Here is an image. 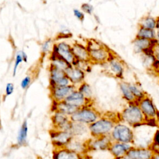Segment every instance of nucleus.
<instances>
[{
  "label": "nucleus",
  "instance_id": "obj_1",
  "mask_svg": "<svg viewBox=\"0 0 159 159\" xmlns=\"http://www.w3.org/2000/svg\"><path fill=\"white\" fill-rule=\"evenodd\" d=\"M119 116L121 120L132 126L147 122L137 104H130L122 111Z\"/></svg>",
  "mask_w": 159,
  "mask_h": 159
},
{
  "label": "nucleus",
  "instance_id": "obj_2",
  "mask_svg": "<svg viewBox=\"0 0 159 159\" xmlns=\"http://www.w3.org/2000/svg\"><path fill=\"white\" fill-rule=\"evenodd\" d=\"M89 55L90 61L98 63H106L112 56L111 52L102 45L96 41H91L86 47Z\"/></svg>",
  "mask_w": 159,
  "mask_h": 159
},
{
  "label": "nucleus",
  "instance_id": "obj_3",
  "mask_svg": "<svg viewBox=\"0 0 159 159\" xmlns=\"http://www.w3.org/2000/svg\"><path fill=\"white\" fill-rule=\"evenodd\" d=\"M101 117V114L96 109L87 106L79 109L70 116V119L73 122L90 125Z\"/></svg>",
  "mask_w": 159,
  "mask_h": 159
},
{
  "label": "nucleus",
  "instance_id": "obj_4",
  "mask_svg": "<svg viewBox=\"0 0 159 159\" xmlns=\"http://www.w3.org/2000/svg\"><path fill=\"white\" fill-rule=\"evenodd\" d=\"M116 122L110 117H101L89 125L88 129L93 136L102 137L111 132Z\"/></svg>",
  "mask_w": 159,
  "mask_h": 159
},
{
  "label": "nucleus",
  "instance_id": "obj_5",
  "mask_svg": "<svg viewBox=\"0 0 159 159\" xmlns=\"http://www.w3.org/2000/svg\"><path fill=\"white\" fill-rule=\"evenodd\" d=\"M111 136L117 142L127 143L132 142L134 139L132 130L127 125L117 123L111 131Z\"/></svg>",
  "mask_w": 159,
  "mask_h": 159
},
{
  "label": "nucleus",
  "instance_id": "obj_6",
  "mask_svg": "<svg viewBox=\"0 0 159 159\" xmlns=\"http://www.w3.org/2000/svg\"><path fill=\"white\" fill-rule=\"evenodd\" d=\"M138 106L143 114L147 122L155 120L158 115V111L155 108L152 100L147 96L142 98Z\"/></svg>",
  "mask_w": 159,
  "mask_h": 159
},
{
  "label": "nucleus",
  "instance_id": "obj_7",
  "mask_svg": "<svg viewBox=\"0 0 159 159\" xmlns=\"http://www.w3.org/2000/svg\"><path fill=\"white\" fill-rule=\"evenodd\" d=\"M54 52L71 65L76 60L72 52L71 47L65 42H60L57 46H55Z\"/></svg>",
  "mask_w": 159,
  "mask_h": 159
},
{
  "label": "nucleus",
  "instance_id": "obj_8",
  "mask_svg": "<svg viewBox=\"0 0 159 159\" xmlns=\"http://www.w3.org/2000/svg\"><path fill=\"white\" fill-rule=\"evenodd\" d=\"M63 101L80 109L84 107L89 106V104L91 100L86 99L78 91L75 90L66 97Z\"/></svg>",
  "mask_w": 159,
  "mask_h": 159
},
{
  "label": "nucleus",
  "instance_id": "obj_9",
  "mask_svg": "<svg viewBox=\"0 0 159 159\" xmlns=\"http://www.w3.org/2000/svg\"><path fill=\"white\" fill-rule=\"evenodd\" d=\"M155 40L156 39L150 40L135 37L132 42L134 45V50L136 53H145L148 50L152 48L158 43V41L153 43Z\"/></svg>",
  "mask_w": 159,
  "mask_h": 159
},
{
  "label": "nucleus",
  "instance_id": "obj_10",
  "mask_svg": "<svg viewBox=\"0 0 159 159\" xmlns=\"http://www.w3.org/2000/svg\"><path fill=\"white\" fill-rule=\"evenodd\" d=\"M75 91V85L67 86H55L53 89V96L55 100L58 102L63 101L72 92Z\"/></svg>",
  "mask_w": 159,
  "mask_h": 159
},
{
  "label": "nucleus",
  "instance_id": "obj_11",
  "mask_svg": "<svg viewBox=\"0 0 159 159\" xmlns=\"http://www.w3.org/2000/svg\"><path fill=\"white\" fill-rule=\"evenodd\" d=\"M106 63L108 65V69L112 75L117 78L122 77L124 72V65L122 60L112 55Z\"/></svg>",
  "mask_w": 159,
  "mask_h": 159
},
{
  "label": "nucleus",
  "instance_id": "obj_12",
  "mask_svg": "<svg viewBox=\"0 0 159 159\" xmlns=\"http://www.w3.org/2000/svg\"><path fill=\"white\" fill-rule=\"evenodd\" d=\"M71 50L76 60L91 63L89 52L86 47L80 43H76L71 47Z\"/></svg>",
  "mask_w": 159,
  "mask_h": 159
},
{
  "label": "nucleus",
  "instance_id": "obj_13",
  "mask_svg": "<svg viewBox=\"0 0 159 159\" xmlns=\"http://www.w3.org/2000/svg\"><path fill=\"white\" fill-rule=\"evenodd\" d=\"M66 75L68 77L72 83L75 85L76 83H82L84 79V72L76 67L71 66L65 71Z\"/></svg>",
  "mask_w": 159,
  "mask_h": 159
},
{
  "label": "nucleus",
  "instance_id": "obj_14",
  "mask_svg": "<svg viewBox=\"0 0 159 159\" xmlns=\"http://www.w3.org/2000/svg\"><path fill=\"white\" fill-rule=\"evenodd\" d=\"M72 134L68 131H58L53 133L52 135L55 144L57 145H63L68 144L72 139Z\"/></svg>",
  "mask_w": 159,
  "mask_h": 159
},
{
  "label": "nucleus",
  "instance_id": "obj_15",
  "mask_svg": "<svg viewBox=\"0 0 159 159\" xmlns=\"http://www.w3.org/2000/svg\"><path fill=\"white\" fill-rule=\"evenodd\" d=\"M150 151L145 149H137L128 151L124 159H150Z\"/></svg>",
  "mask_w": 159,
  "mask_h": 159
},
{
  "label": "nucleus",
  "instance_id": "obj_16",
  "mask_svg": "<svg viewBox=\"0 0 159 159\" xmlns=\"http://www.w3.org/2000/svg\"><path fill=\"white\" fill-rule=\"evenodd\" d=\"M119 86H120V91L122 93L123 97L126 101H127L129 103H130V104H136L137 102V104H139L138 100L134 96L133 93H132V91L129 88V83L125 82H121L119 84Z\"/></svg>",
  "mask_w": 159,
  "mask_h": 159
},
{
  "label": "nucleus",
  "instance_id": "obj_17",
  "mask_svg": "<svg viewBox=\"0 0 159 159\" xmlns=\"http://www.w3.org/2000/svg\"><path fill=\"white\" fill-rule=\"evenodd\" d=\"M57 109L58 112H60L68 116H70L75 112H76L80 108L72 106L65 101L58 102L57 104Z\"/></svg>",
  "mask_w": 159,
  "mask_h": 159
},
{
  "label": "nucleus",
  "instance_id": "obj_18",
  "mask_svg": "<svg viewBox=\"0 0 159 159\" xmlns=\"http://www.w3.org/2000/svg\"><path fill=\"white\" fill-rule=\"evenodd\" d=\"M130 146L127 143L117 142L111 145V152L116 157H120L124 153L129 151Z\"/></svg>",
  "mask_w": 159,
  "mask_h": 159
},
{
  "label": "nucleus",
  "instance_id": "obj_19",
  "mask_svg": "<svg viewBox=\"0 0 159 159\" xmlns=\"http://www.w3.org/2000/svg\"><path fill=\"white\" fill-rule=\"evenodd\" d=\"M91 147L96 150H104L107 148L110 144V140L107 135L99 137L96 140L91 142Z\"/></svg>",
  "mask_w": 159,
  "mask_h": 159
},
{
  "label": "nucleus",
  "instance_id": "obj_20",
  "mask_svg": "<svg viewBox=\"0 0 159 159\" xmlns=\"http://www.w3.org/2000/svg\"><path fill=\"white\" fill-rule=\"evenodd\" d=\"M139 27L155 30L156 29V19L151 16L143 17L139 22Z\"/></svg>",
  "mask_w": 159,
  "mask_h": 159
},
{
  "label": "nucleus",
  "instance_id": "obj_21",
  "mask_svg": "<svg viewBox=\"0 0 159 159\" xmlns=\"http://www.w3.org/2000/svg\"><path fill=\"white\" fill-rule=\"evenodd\" d=\"M136 37L145 39L150 40L156 39L155 30L152 29H148L139 27Z\"/></svg>",
  "mask_w": 159,
  "mask_h": 159
},
{
  "label": "nucleus",
  "instance_id": "obj_22",
  "mask_svg": "<svg viewBox=\"0 0 159 159\" xmlns=\"http://www.w3.org/2000/svg\"><path fill=\"white\" fill-rule=\"evenodd\" d=\"M27 131H28L27 122V120H24L19 130L17 137V143L19 145H22L25 143L27 137Z\"/></svg>",
  "mask_w": 159,
  "mask_h": 159
},
{
  "label": "nucleus",
  "instance_id": "obj_23",
  "mask_svg": "<svg viewBox=\"0 0 159 159\" xmlns=\"http://www.w3.org/2000/svg\"><path fill=\"white\" fill-rule=\"evenodd\" d=\"M86 129L87 126L86 124L71 122L69 132L72 134V135H81L84 133L86 131Z\"/></svg>",
  "mask_w": 159,
  "mask_h": 159
},
{
  "label": "nucleus",
  "instance_id": "obj_24",
  "mask_svg": "<svg viewBox=\"0 0 159 159\" xmlns=\"http://www.w3.org/2000/svg\"><path fill=\"white\" fill-rule=\"evenodd\" d=\"M55 159H79L76 152L70 150H63L57 153Z\"/></svg>",
  "mask_w": 159,
  "mask_h": 159
},
{
  "label": "nucleus",
  "instance_id": "obj_25",
  "mask_svg": "<svg viewBox=\"0 0 159 159\" xmlns=\"http://www.w3.org/2000/svg\"><path fill=\"white\" fill-rule=\"evenodd\" d=\"M65 76L66 73L64 71L52 66V68H51V81L53 83V86L56 82Z\"/></svg>",
  "mask_w": 159,
  "mask_h": 159
},
{
  "label": "nucleus",
  "instance_id": "obj_26",
  "mask_svg": "<svg viewBox=\"0 0 159 159\" xmlns=\"http://www.w3.org/2000/svg\"><path fill=\"white\" fill-rule=\"evenodd\" d=\"M80 93H81L86 99H92L93 96V91L91 89V86L86 83L83 82L80 85V87L78 90Z\"/></svg>",
  "mask_w": 159,
  "mask_h": 159
},
{
  "label": "nucleus",
  "instance_id": "obj_27",
  "mask_svg": "<svg viewBox=\"0 0 159 159\" xmlns=\"http://www.w3.org/2000/svg\"><path fill=\"white\" fill-rule=\"evenodd\" d=\"M129 88H130V91L133 93L134 96L136 98V99L138 100L139 102L142 98H143L145 96H147L146 94H145L143 91L141 89L138 88L137 86H135L133 84H129Z\"/></svg>",
  "mask_w": 159,
  "mask_h": 159
},
{
  "label": "nucleus",
  "instance_id": "obj_28",
  "mask_svg": "<svg viewBox=\"0 0 159 159\" xmlns=\"http://www.w3.org/2000/svg\"><path fill=\"white\" fill-rule=\"evenodd\" d=\"M23 60L27 61V56L24 52L20 51L16 55L14 67V70H13V76H15V75H16V70H17L19 64Z\"/></svg>",
  "mask_w": 159,
  "mask_h": 159
},
{
  "label": "nucleus",
  "instance_id": "obj_29",
  "mask_svg": "<svg viewBox=\"0 0 159 159\" xmlns=\"http://www.w3.org/2000/svg\"><path fill=\"white\" fill-rule=\"evenodd\" d=\"M81 10L83 12H86L87 14H91L93 12V6L91 4H87V3L83 4L81 5Z\"/></svg>",
  "mask_w": 159,
  "mask_h": 159
},
{
  "label": "nucleus",
  "instance_id": "obj_30",
  "mask_svg": "<svg viewBox=\"0 0 159 159\" xmlns=\"http://www.w3.org/2000/svg\"><path fill=\"white\" fill-rule=\"evenodd\" d=\"M73 13H74V15L75 16L80 20L81 21H83L84 19V13L78 10V9H74L73 10Z\"/></svg>",
  "mask_w": 159,
  "mask_h": 159
},
{
  "label": "nucleus",
  "instance_id": "obj_31",
  "mask_svg": "<svg viewBox=\"0 0 159 159\" xmlns=\"http://www.w3.org/2000/svg\"><path fill=\"white\" fill-rule=\"evenodd\" d=\"M30 82V78L29 76H26L23 79V80L21 82V87L23 89H25L29 84Z\"/></svg>",
  "mask_w": 159,
  "mask_h": 159
},
{
  "label": "nucleus",
  "instance_id": "obj_32",
  "mask_svg": "<svg viewBox=\"0 0 159 159\" xmlns=\"http://www.w3.org/2000/svg\"><path fill=\"white\" fill-rule=\"evenodd\" d=\"M14 91V85L12 83H7V85H6V94L8 96V95H10L11 94H12V93Z\"/></svg>",
  "mask_w": 159,
  "mask_h": 159
},
{
  "label": "nucleus",
  "instance_id": "obj_33",
  "mask_svg": "<svg viewBox=\"0 0 159 159\" xmlns=\"http://www.w3.org/2000/svg\"><path fill=\"white\" fill-rule=\"evenodd\" d=\"M50 46V40H47L44 42V43L42 45V51L44 53H46L48 51L49 48Z\"/></svg>",
  "mask_w": 159,
  "mask_h": 159
},
{
  "label": "nucleus",
  "instance_id": "obj_34",
  "mask_svg": "<svg viewBox=\"0 0 159 159\" xmlns=\"http://www.w3.org/2000/svg\"><path fill=\"white\" fill-rule=\"evenodd\" d=\"M155 144L159 147V131H157L155 135Z\"/></svg>",
  "mask_w": 159,
  "mask_h": 159
},
{
  "label": "nucleus",
  "instance_id": "obj_35",
  "mask_svg": "<svg viewBox=\"0 0 159 159\" xmlns=\"http://www.w3.org/2000/svg\"><path fill=\"white\" fill-rule=\"evenodd\" d=\"M155 34H156V40L159 42V29H157V30H155Z\"/></svg>",
  "mask_w": 159,
  "mask_h": 159
},
{
  "label": "nucleus",
  "instance_id": "obj_36",
  "mask_svg": "<svg viewBox=\"0 0 159 159\" xmlns=\"http://www.w3.org/2000/svg\"><path fill=\"white\" fill-rule=\"evenodd\" d=\"M156 29H159V17L156 19Z\"/></svg>",
  "mask_w": 159,
  "mask_h": 159
},
{
  "label": "nucleus",
  "instance_id": "obj_37",
  "mask_svg": "<svg viewBox=\"0 0 159 159\" xmlns=\"http://www.w3.org/2000/svg\"><path fill=\"white\" fill-rule=\"evenodd\" d=\"M155 159H159V155H157L156 157H155Z\"/></svg>",
  "mask_w": 159,
  "mask_h": 159
}]
</instances>
